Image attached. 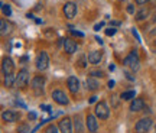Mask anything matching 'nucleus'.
<instances>
[{
  "instance_id": "2f4dec72",
  "label": "nucleus",
  "mask_w": 156,
  "mask_h": 133,
  "mask_svg": "<svg viewBox=\"0 0 156 133\" xmlns=\"http://www.w3.org/2000/svg\"><path fill=\"white\" fill-rule=\"evenodd\" d=\"M80 65H81V66H87V62H85V58H84V56L80 59Z\"/></svg>"
},
{
  "instance_id": "a878e982",
  "label": "nucleus",
  "mask_w": 156,
  "mask_h": 133,
  "mask_svg": "<svg viewBox=\"0 0 156 133\" xmlns=\"http://www.w3.org/2000/svg\"><path fill=\"white\" fill-rule=\"evenodd\" d=\"M90 75L91 77H103L104 74H103V71H97V70H93V71H90Z\"/></svg>"
},
{
  "instance_id": "39448f33",
  "label": "nucleus",
  "mask_w": 156,
  "mask_h": 133,
  "mask_svg": "<svg viewBox=\"0 0 156 133\" xmlns=\"http://www.w3.org/2000/svg\"><path fill=\"white\" fill-rule=\"evenodd\" d=\"M32 90L35 91V94H42L44 93V85H45V78L41 77V75H36V77L32 78Z\"/></svg>"
},
{
  "instance_id": "79ce46f5",
  "label": "nucleus",
  "mask_w": 156,
  "mask_h": 133,
  "mask_svg": "<svg viewBox=\"0 0 156 133\" xmlns=\"http://www.w3.org/2000/svg\"><path fill=\"white\" fill-rule=\"evenodd\" d=\"M155 45H156V39H155Z\"/></svg>"
},
{
  "instance_id": "473e14b6",
  "label": "nucleus",
  "mask_w": 156,
  "mask_h": 133,
  "mask_svg": "<svg viewBox=\"0 0 156 133\" xmlns=\"http://www.w3.org/2000/svg\"><path fill=\"white\" fill-rule=\"evenodd\" d=\"M127 12H129V13H134V7H133V5H129V6H127Z\"/></svg>"
},
{
  "instance_id": "4c0bfd02",
  "label": "nucleus",
  "mask_w": 156,
  "mask_h": 133,
  "mask_svg": "<svg viewBox=\"0 0 156 133\" xmlns=\"http://www.w3.org/2000/svg\"><path fill=\"white\" fill-rule=\"evenodd\" d=\"M113 85H114V81H108V88H113Z\"/></svg>"
},
{
  "instance_id": "0eeeda50",
  "label": "nucleus",
  "mask_w": 156,
  "mask_h": 133,
  "mask_svg": "<svg viewBox=\"0 0 156 133\" xmlns=\"http://www.w3.org/2000/svg\"><path fill=\"white\" fill-rule=\"evenodd\" d=\"M52 99L55 103H58L59 106H67L68 104V97L67 94L61 91V90H54L52 91Z\"/></svg>"
},
{
  "instance_id": "f03ea898",
  "label": "nucleus",
  "mask_w": 156,
  "mask_h": 133,
  "mask_svg": "<svg viewBox=\"0 0 156 133\" xmlns=\"http://www.w3.org/2000/svg\"><path fill=\"white\" fill-rule=\"evenodd\" d=\"M35 65L39 71H45L48 65H49V56L45 51H41L38 55H36V59H35Z\"/></svg>"
},
{
  "instance_id": "c85d7f7f",
  "label": "nucleus",
  "mask_w": 156,
  "mask_h": 133,
  "mask_svg": "<svg viewBox=\"0 0 156 133\" xmlns=\"http://www.w3.org/2000/svg\"><path fill=\"white\" fill-rule=\"evenodd\" d=\"M104 26V22H100V23H97L94 26V31H100V28H103Z\"/></svg>"
},
{
  "instance_id": "7c9ffc66",
  "label": "nucleus",
  "mask_w": 156,
  "mask_h": 133,
  "mask_svg": "<svg viewBox=\"0 0 156 133\" xmlns=\"http://www.w3.org/2000/svg\"><path fill=\"white\" fill-rule=\"evenodd\" d=\"M28 117H29V120H35L36 119V113H29Z\"/></svg>"
},
{
  "instance_id": "5701e85b",
  "label": "nucleus",
  "mask_w": 156,
  "mask_h": 133,
  "mask_svg": "<svg viewBox=\"0 0 156 133\" xmlns=\"http://www.w3.org/2000/svg\"><path fill=\"white\" fill-rule=\"evenodd\" d=\"M2 10H3V13H5L6 16H10L12 15V9L9 5H6V3H2Z\"/></svg>"
},
{
  "instance_id": "72a5a7b5",
  "label": "nucleus",
  "mask_w": 156,
  "mask_h": 133,
  "mask_svg": "<svg viewBox=\"0 0 156 133\" xmlns=\"http://www.w3.org/2000/svg\"><path fill=\"white\" fill-rule=\"evenodd\" d=\"M41 109H42L44 111H49V110H51L49 106H41Z\"/></svg>"
},
{
  "instance_id": "4be33fe9",
  "label": "nucleus",
  "mask_w": 156,
  "mask_h": 133,
  "mask_svg": "<svg viewBox=\"0 0 156 133\" xmlns=\"http://www.w3.org/2000/svg\"><path fill=\"white\" fill-rule=\"evenodd\" d=\"M74 120H75V129H77L78 133L83 132V124H81V119H80V116H75L74 117Z\"/></svg>"
},
{
  "instance_id": "6ab92c4d",
  "label": "nucleus",
  "mask_w": 156,
  "mask_h": 133,
  "mask_svg": "<svg viewBox=\"0 0 156 133\" xmlns=\"http://www.w3.org/2000/svg\"><path fill=\"white\" fill-rule=\"evenodd\" d=\"M15 83H16V77H15V74L5 75V85L6 87H13V84Z\"/></svg>"
},
{
  "instance_id": "bb28decb",
  "label": "nucleus",
  "mask_w": 156,
  "mask_h": 133,
  "mask_svg": "<svg viewBox=\"0 0 156 133\" xmlns=\"http://www.w3.org/2000/svg\"><path fill=\"white\" fill-rule=\"evenodd\" d=\"M116 32H117L116 28H108V29H106V35H107V36H113V35H114Z\"/></svg>"
},
{
  "instance_id": "a211bd4d",
  "label": "nucleus",
  "mask_w": 156,
  "mask_h": 133,
  "mask_svg": "<svg viewBox=\"0 0 156 133\" xmlns=\"http://www.w3.org/2000/svg\"><path fill=\"white\" fill-rule=\"evenodd\" d=\"M0 32H2V35H9V33L12 32V25L9 22H6V20H2L0 22Z\"/></svg>"
},
{
  "instance_id": "20e7f679",
  "label": "nucleus",
  "mask_w": 156,
  "mask_h": 133,
  "mask_svg": "<svg viewBox=\"0 0 156 133\" xmlns=\"http://www.w3.org/2000/svg\"><path fill=\"white\" fill-rule=\"evenodd\" d=\"M152 128V119L151 117H143L134 124V132L136 133H146Z\"/></svg>"
},
{
  "instance_id": "e433bc0d",
  "label": "nucleus",
  "mask_w": 156,
  "mask_h": 133,
  "mask_svg": "<svg viewBox=\"0 0 156 133\" xmlns=\"http://www.w3.org/2000/svg\"><path fill=\"white\" fill-rule=\"evenodd\" d=\"M95 41H97V42H98L100 45H103V39H101L100 36H95Z\"/></svg>"
},
{
  "instance_id": "aec40b11",
  "label": "nucleus",
  "mask_w": 156,
  "mask_h": 133,
  "mask_svg": "<svg viewBox=\"0 0 156 133\" xmlns=\"http://www.w3.org/2000/svg\"><path fill=\"white\" fill-rule=\"evenodd\" d=\"M147 16H149V10L147 9H142V10H139L136 13V20H143Z\"/></svg>"
},
{
  "instance_id": "f704fd0d",
  "label": "nucleus",
  "mask_w": 156,
  "mask_h": 133,
  "mask_svg": "<svg viewBox=\"0 0 156 133\" xmlns=\"http://www.w3.org/2000/svg\"><path fill=\"white\" fill-rule=\"evenodd\" d=\"M134 2H136L137 5H145V3L147 2V0H134Z\"/></svg>"
},
{
  "instance_id": "7ed1b4c3",
  "label": "nucleus",
  "mask_w": 156,
  "mask_h": 133,
  "mask_svg": "<svg viewBox=\"0 0 156 133\" xmlns=\"http://www.w3.org/2000/svg\"><path fill=\"white\" fill-rule=\"evenodd\" d=\"M94 111H95V116L98 117L100 120H106V119H108V114H110V109H108L107 103H104V101L97 103Z\"/></svg>"
},
{
  "instance_id": "2eb2a0df",
  "label": "nucleus",
  "mask_w": 156,
  "mask_h": 133,
  "mask_svg": "<svg viewBox=\"0 0 156 133\" xmlns=\"http://www.w3.org/2000/svg\"><path fill=\"white\" fill-rule=\"evenodd\" d=\"M67 85H68V90H69L71 93H77L78 90H80V81H78V78L74 77V75L68 77Z\"/></svg>"
},
{
  "instance_id": "f257e3e1",
  "label": "nucleus",
  "mask_w": 156,
  "mask_h": 133,
  "mask_svg": "<svg viewBox=\"0 0 156 133\" xmlns=\"http://www.w3.org/2000/svg\"><path fill=\"white\" fill-rule=\"evenodd\" d=\"M139 64H140V61H139V56H137V52H136V51H132V52L123 59V65L130 66L133 71L139 70Z\"/></svg>"
},
{
  "instance_id": "6e6552de",
  "label": "nucleus",
  "mask_w": 156,
  "mask_h": 133,
  "mask_svg": "<svg viewBox=\"0 0 156 133\" xmlns=\"http://www.w3.org/2000/svg\"><path fill=\"white\" fill-rule=\"evenodd\" d=\"M2 71H3L5 75L13 74V71H15V64L12 61V58H9V56L3 58V61H2Z\"/></svg>"
},
{
  "instance_id": "f3484780",
  "label": "nucleus",
  "mask_w": 156,
  "mask_h": 133,
  "mask_svg": "<svg viewBox=\"0 0 156 133\" xmlns=\"http://www.w3.org/2000/svg\"><path fill=\"white\" fill-rule=\"evenodd\" d=\"M85 84H87V88L91 90V91H95V90H98V87H100V83H98V81H97L94 77L87 78Z\"/></svg>"
},
{
  "instance_id": "ddd939ff",
  "label": "nucleus",
  "mask_w": 156,
  "mask_h": 133,
  "mask_svg": "<svg viewBox=\"0 0 156 133\" xmlns=\"http://www.w3.org/2000/svg\"><path fill=\"white\" fill-rule=\"evenodd\" d=\"M64 49L67 54H74V52H77L78 46H77V42L73 41L71 38H65L64 39Z\"/></svg>"
},
{
  "instance_id": "9b49d317",
  "label": "nucleus",
  "mask_w": 156,
  "mask_h": 133,
  "mask_svg": "<svg viewBox=\"0 0 156 133\" xmlns=\"http://www.w3.org/2000/svg\"><path fill=\"white\" fill-rule=\"evenodd\" d=\"M19 117H20L19 113H16V111H13V110H5L2 113V119L6 123H15L19 120Z\"/></svg>"
},
{
  "instance_id": "dca6fc26",
  "label": "nucleus",
  "mask_w": 156,
  "mask_h": 133,
  "mask_svg": "<svg viewBox=\"0 0 156 133\" xmlns=\"http://www.w3.org/2000/svg\"><path fill=\"white\" fill-rule=\"evenodd\" d=\"M143 109H145V101H143V99L132 100V103H130V111L136 113V111H142Z\"/></svg>"
},
{
  "instance_id": "c756f323",
  "label": "nucleus",
  "mask_w": 156,
  "mask_h": 133,
  "mask_svg": "<svg viewBox=\"0 0 156 133\" xmlns=\"http://www.w3.org/2000/svg\"><path fill=\"white\" fill-rule=\"evenodd\" d=\"M132 32H133V35H134V36H136V39H137V42H142V41H140V36H139V33H137V31H136V29H133Z\"/></svg>"
},
{
  "instance_id": "ea45409f",
  "label": "nucleus",
  "mask_w": 156,
  "mask_h": 133,
  "mask_svg": "<svg viewBox=\"0 0 156 133\" xmlns=\"http://www.w3.org/2000/svg\"><path fill=\"white\" fill-rule=\"evenodd\" d=\"M153 132H155V133H156V126H155V130H153Z\"/></svg>"
},
{
  "instance_id": "423d86ee",
  "label": "nucleus",
  "mask_w": 156,
  "mask_h": 133,
  "mask_svg": "<svg viewBox=\"0 0 156 133\" xmlns=\"http://www.w3.org/2000/svg\"><path fill=\"white\" fill-rule=\"evenodd\" d=\"M29 83V71L28 70H20L19 74L16 75V84L17 87H20V88H25Z\"/></svg>"
},
{
  "instance_id": "393cba45",
  "label": "nucleus",
  "mask_w": 156,
  "mask_h": 133,
  "mask_svg": "<svg viewBox=\"0 0 156 133\" xmlns=\"http://www.w3.org/2000/svg\"><path fill=\"white\" fill-rule=\"evenodd\" d=\"M45 133H59V132H58V129H56L55 124H49L48 128L45 129Z\"/></svg>"
},
{
  "instance_id": "f8f14e48",
  "label": "nucleus",
  "mask_w": 156,
  "mask_h": 133,
  "mask_svg": "<svg viewBox=\"0 0 156 133\" xmlns=\"http://www.w3.org/2000/svg\"><path fill=\"white\" fill-rule=\"evenodd\" d=\"M64 15H65V17H68V19L75 17V15H77V5L73 3V2L65 3V5H64Z\"/></svg>"
},
{
  "instance_id": "cd10ccee",
  "label": "nucleus",
  "mask_w": 156,
  "mask_h": 133,
  "mask_svg": "<svg viewBox=\"0 0 156 133\" xmlns=\"http://www.w3.org/2000/svg\"><path fill=\"white\" fill-rule=\"evenodd\" d=\"M71 33H73V35H75V36H80V38H83V36H84V33L83 32H78V31H71Z\"/></svg>"
},
{
  "instance_id": "58836bf2",
  "label": "nucleus",
  "mask_w": 156,
  "mask_h": 133,
  "mask_svg": "<svg viewBox=\"0 0 156 133\" xmlns=\"http://www.w3.org/2000/svg\"><path fill=\"white\" fill-rule=\"evenodd\" d=\"M126 77H127V78H129V80H134V78H133V77H132V75H130V74H129V72H126Z\"/></svg>"
},
{
  "instance_id": "1a4fd4ad",
  "label": "nucleus",
  "mask_w": 156,
  "mask_h": 133,
  "mask_svg": "<svg viewBox=\"0 0 156 133\" xmlns=\"http://www.w3.org/2000/svg\"><path fill=\"white\" fill-rule=\"evenodd\" d=\"M58 128L61 130V133H73V122L69 117H64L59 120L58 123Z\"/></svg>"
},
{
  "instance_id": "b1692460",
  "label": "nucleus",
  "mask_w": 156,
  "mask_h": 133,
  "mask_svg": "<svg viewBox=\"0 0 156 133\" xmlns=\"http://www.w3.org/2000/svg\"><path fill=\"white\" fill-rule=\"evenodd\" d=\"M17 132L19 133H29V126L26 123H23V124H20V126L17 128Z\"/></svg>"
},
{
  "instance_id": "c9c22d12",
  "label": "nucleus",
  "mask_w": 156,
  "mask_h": 133,
  "mask_svg": "<svg viewBox=\"0 0 156 133\" xmlns=\"http://www.w3.org/2000/svg\"><path fill=\"white\" fill-rule=\"evenodd\" d=\"M95 100H97V97H95V95H93V97H90L88 103H95Z\"/></svg>"
},
{
  "instance_id": "4468645a",
  "label": "nucleus",
  "mask_w": 156,
  "mask_h": 133,
  "mask_svg": "<svg viewBox=\"0 0 156 133\" xmlns=\"http://www.w3.org/2000/svg\"><path fill=\"white\" fill-rule=\"evenodd\" d=\"M101 58H103V54H101L100 51H91L87 56V61L90 64H93V65H97V64H100Z\"/></svg>"
},
{
  "instance_id": "412c9836",
  "label": "nucleus",
  "mask_w": 156,
  "mask_h": 133,
  "mask_svg": "<svg viewBox=\"0 0 156 133\" xmlns=\"http://www.w3.org/2000/svg\"><path fill=\"white\" fill-rule=\"evenodd\" d=\"M134 95H136V93H134L133 90H130V91H124V93H122V100H133Z\"/></svg>"
},
{
  "instance_id": "9d476101",
  "label": "nucleus",
  "mask_w": 156,
  "mask_h": 133,
  "mask_svg": "<svg viewBox=\"0 0 156 133\" xmlns=\"http://www.w3.org/2000/svg\"><path fill=\"white\" fill-rule=\"evenodd\" d=\"M85 128L88 129V132L95 133L97 129H98V122H97V116H93V114H88L87 119H85Z\"/></svg>"
},
{
  "instance_id": "a19ab883",
  "label": "nucleus",
  "mask_w": 156,
  "mask_h": 133,
  "mask_svg": "<svg viewBox=\"0 0 156 133\" xmlns=\"http://www.w3.org/2000/svg\"><path fill=\"white\" fill-rule=\"evenodd\" d=\"M155 22H156V16H155Z\"/></svg>"
}]
</instances>
